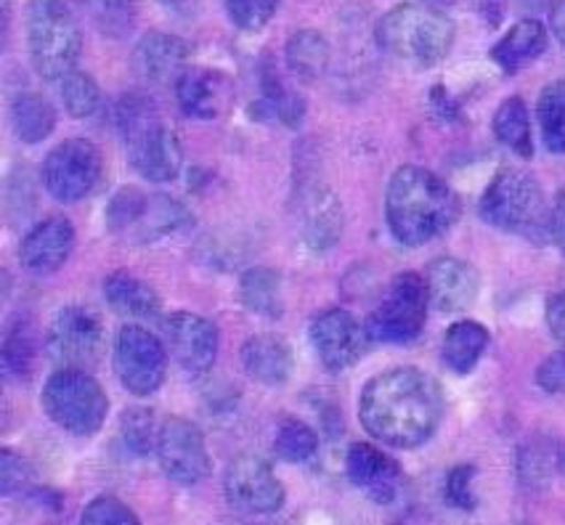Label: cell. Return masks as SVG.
Instances as JSON below:
<instances>
[{"label": "cell", "mask_w": 565, "mask_h": 525, "mask_svg": "<svg viewBox=\"0 0 565 525\" xmlns=\"http://www.w3.org/2000/svg\"><path fill=\"white\" fill-rule=\"evenodd\" d=\"M102 152L88 139H67L43 162V183L58 202H81L102 181Z\"/></svg>", "instance_id": "cell-10"}, {"label": "cell", "mask_w": 565, "mask_h": 525, "mask_svg": "<svg viewBox=\"0 0 565 525\" xmlns=\"http://www.w3.org/2000/svg\"><path fill=\"white\" fill-rule=\"evenodd\" d=\"M117 130H120L128 160L136 173L149 183H170L179 175L183 152L181 141L168 128L152 98L125 94L115 107Z\"/></svg>", "instance_id": "cell-3"}, {"label": "cell", "mask_w": 565, "mask_h": 525, "mask_svg": "<svg viewBox=\"0 0 565 525\" xmlns=\"http://www.w3.org/2000/svg\"><path fill=\"white\" fill-rule=\"evenodd\" d=\"M157 462L168 481L183 489L205 481L210 475V454L202 430L183 417H168L157 438Z\"/></svg>", "instance_id": "cell-12"}, {"label": "cell", "mask_w": 565, "mask_h": 525, "mask_svg": "<svg viewBox=\"0 0 565 525\" xmlns=\"http://www.w3.org/2000/svg\"><path fill=\"white\" fill-rule=\"evenodd\" d=\"M11 125L24 143H41L54 133L56 111L41 94H19L11 101Z\"/></svg>", "instance_id": "cell-29"}, {"label": "cell", "mask_w": 565, "mask_h": 525, "mask_svg": "<svg viewBox=\"0 0 565 525\" xmlns=\"http://www.w3.org/2000/svg\"><path fill=\"white\" fill-rule=\"evenodd\" d=\"M550 236L552 242H555L557 249L565 255V186L557 192L555 196V205L550 207Z\"/></svg>", "instance_id": "cell-45"}, {"label": "cell", "mask_w": 565, "mask_h": 525, "mask_svg": "<svg viewBox=\"0 0 565 525\" xmlns=\"http://www.w3.org/2000/svg\"><path fill=\"white\" fill-rule=\"evenodd\" d=\"M115 372L130 396H152L166 383V345L147 326L125 324L115 340Z\"/></svg>", "instance_id": "cell-9"}, {"label": "cell", "mask_w": 565, "mask_h": 525, "mask_svg": "<svg viewBox=\"0 0 565 525\" xmlns=\"http://www.w3.org/2000/svg\"><path fill=\"white\" fill-rule=\"evenodd\" d=\"M348 481L366 499L377 504H393L401 494L404 472L398 462L372 443H353L345 459Z\"/></svg>", "instance_id": "cell-16"}, {"label": "cell", "mask_w": 565, "mask_h": 525, "mask_svg": "<svg viewBox=\"0 0 565 525\" xmlns=\"http://www.w3.org/2000/svg\"><path fill=\"white\" fill-rule=\"evenodd\" d=\"M43 409L62 430L88 438L104 428L109 401L104 387L88 372L58 366L43 385Z\"/></svg>", "instance_id": "cell-6"}, {"label": "cell", "mask_w": 565, "mask_h": 525, "mask_svg": "<svg viewBox=\"0 0 565 525\" xmlns=\"http://www.w3.org/2000/svg\"><path fill=\"white\" fill-rule=\"evenodd\" d=\"M162 334L175 361L189 374H205L218 358V330L205 317L189 311H175L162 319Z\"/></svg>", "instance_id": "cell-15"}, {"label": "cell", "mask_w": 565, "mask_h": 525, "mask_svg": "<svg viewBox=\"0 0 565 525\" xmlns=\"http://www.w3.org/2000/svg\"><path fill=\"white\" fill-rule=\"evenodd\" d=\"M311 343L327 369L345 372L361 358L366 343H370V334L353 313L343 311V308H332V311L319 313L311 321Z\"/></svg>", "instance_id": "cell-14"}, {"label": "cell", "mask_w": 565, "mask_h": 525, "mask_svg": "<svg viewBox=\"0 0 565 525\" xmlns=\"http://www.w3.org/2000/svg\"><path fill=\"white\" fill-rule=\"evenodd\" d=\"M41 489L43 485L38 483V472L28 459L17 451L3 449V454H0V491H3V496L35 499Z\"/></svg>", "instance_id": "cell-38"}, {"label": "cell", "mask_w": 565, "mask_h": 525, "mask_svg": "<svg viewBox=\"0 0 565 525\" xmlns=\"http://www.w3.org/2000/svg\"><path fill=\"white\" fill-rule=\"evenodd\" d=\"M300 232L313 253H330L343 232V210L332 189L313 183L300 196Z\"/></svg>", "instance_id": "cell-20"}, {"label": "cell", "mask_w": 565, "mask_h": 525, "mask_svg": "<svg viewBox=\"0 0 565 525\" xmlns=\"http://www.w3.org/2000/svg\"><path fill=\"white\" fill-rule=\"evenodd\" d=\"M523 3L529 6V9L539 11V9H547V3H550V0H523Z\"/></svg>", "instance_id": "cell-49"}, {"label": "cell", "mask_w": 565, "mask_h": 525, "mask_svg": "<svg viewBox=\"0 0 565 525\" xmlns=\"http://www.w3.org/2000/svg\"><path fill=\"white\" fill-rule=\"evenodd\" d=\"M104 298L117 317L147 321L162 313V303L147 281L134 277L130 271H115L104 279Z\"/></svg>", "instance_id": "cell-24"}, {"label": "cell", "mask_w": 565, "mask_h": 525, "mask_svg": "<svg viewBox=\"0 0 565 525\" xmlns=\"http://www.w3.org/2000/svg\"><path fill=\"white\" fill-rule=\"evenodd\" d=\"M430 306L428 277H419L414 271L398 274L366 319V334L374 343H412L425 330Z\"/></svg>", "instance_id": "cell-8"}, {"label": "cell", "mask_w": 565, "mask_h": 525, "mask_svg": "<svg viewBox=\"0 0 565 525\" xmlns=\"http://www.w3.org/2000/svg\"><path fill=\"white\" fill-rule=\"evenodd\" d=\"M149 200H152V196L143 194L141 189L122 186L120 192L109 200V207H107L109 232L134 236L138 232V226H141V221L147 218Z\"/></svg>", "instance_id": "cell-36"}, {"label": "cell", "mask_w": 565, "mask_h": 525, "mask_svg": "<svg viewBox=\"0 0 565 525\" xmlns=\"http://www.w3.org/2000/svg\"><path fill=\"white\" fill-rule=\"evenodd\" d=\"M28 49L43 81H62L77 67L83 32L64 0H32L28 14Z\"/></svg>", "instance_id": "cell-5"}, {"label": "cell", "mask_w": 565, "mask_h": 525, "mask_svg": "<svg viewBox=\"0 0 565 525\" xmlns=\"http://www.w3.org/2000/svg\"><path fill=\"white\" fill-rule=\"evenodd\" d=\"M223 491L228 504L247 515H274L285 504V485L274 475L271 464L255 454H239L228 462Z\"/></svg>", "instance_id": "cell-13"}, {"label": "cell", "mask_w": 565, "mask_h": 525, "mask_svg": "<svg viewBox=\"0 0 565 525\" xmlns=\"http://www.w3.org/2000/svg\"><path fill=\"white\" fill-rule=\"evenodd\" d=\"M35 326L30 319H14L3 340V372L14 379H24L35 366Z\"/></svg>", "instance_id": "cell-31"}, {"label": "cell", "mask_w": 565, "mask_h": 525, "mask_svg": "<svg viewBox=\"0 0 565 525\" xmlns=\"http://www.w3.org/2000/svg\"><path fill=\"white\" fill-rule=\"evenodd\" d=\"M75 249V226L67 218H45L32 226L19 245V262L35 277H49Z\"/></svg>", "instance_id": "cell-18"}, {"label": "cell", "mask_w": 565, "mask_h": 525, "mask_svg": "<svg viewBox=\"0 0 565 525\" xmlns=\"http://www.w3.org/2000/svg\"><path fill=\"white\" fill-rule=\"evenodd\" d=\"M62 101L75 120H85V117H94L102 107V90L94 77L72 69L67 77H62Z\"/></svg>", "instance_id": "cell-39"}, {"label": "cell", "mask_w": 565, "mask_h": 525, "mask_svg": "<svg viewBox=\"0 0 565 525\" xmlns=\"http://www.w3.org/2000/svg\"><path fill=\"white\" fill-rule=\"evenodd\" d=\"M242 364L249 377L258 379L260 385L276 387L292 377L295 356L287 340L276 338V334H253L242 345Z\"/></svg>", "instance_id": "cell-22"}, {"label": "cell", "mask_w": 565, "mask_h": 525, "mask_svg": "<svg viewBox=\"0 0 565 525\" xmlns=\"http://www.w3.org/2000/svg\"><path fill=\"white\" fill-rule=\"evenodd\" d=\"M444 417L441 385L428 372L396 366L361 390L359 419L374 441L417 449L436 436Z\"/></svg>", "instance_id": "cell-1"}, {"label": "cell", "mask_w": 565, "mask_h": 525, "mask_svg": "<svg viewBox=\"0 0 565 525\" xmlns=\"http://www.w3.org/2000/svg\"><path fill=\"white\" fill-rule=\"evenodd\" d=\"M175 98L183 115L192 120H218L232 107L234 83L218 69H186L175 81Z\"/></svg>", "instance_id": "cell-17"}, {"label": "cell", "mask_w": 565, "mask_h": 525, "mask_svg": "<svg viewBox=\"0 0 565 525\" xmlns=\"http://www.w3.org/2000/svg\"><path fill=\"white\" fill-rule=\"evenodd\" d=\"M274 451H276V457L287 464L308 462V459L317 457L319 436L313 432L311 425L303 422V419L287 417V419H281L279 430H276Z\"/></svg>", "instance_id": "cell-34"}, {"label": "cell", "mask_w": 565, "mask_h": 525, "mask_svg": "<svg viewBox=\"0 0 565 525\" xmlns=\"http://www.w3.org/2000/svg\"><path fill=\"white\" fill-rule=\"evenodd\" d=\"M547 51V30L539 19H521L504 32V38L491 49V58L499 69L508 75H515L523 67H529L534 58Z\"/></svg>", "instance_id": "cell-23"}, {"label": "cell", "mask_w": 565, "mask_h": 525, "mask_svg": "<svg viewBox=\"0 0 565 525\" xmlns=\"http://www.w3.org/2000/svg\"><path fill=\"white\" fill-rule=\"evenodd\" d=\"M430 6H444V3H451V0H428Z\"/></svg>", "instance_id": "cell-50"}, {"label": "cell", "mask_w": 565, "mask_h": 525, "mask_svg": "<svg viewBox=\"0 0 565 525\" xmlns=\"http://www.w3.org/2000/svg\"><path fill=\"white\" fill-rule=\"evenodd\" d=\"M486 347H489V330L478 321L462 319L444 334V364L455 374H470L481 361Z\"/></svg>", "instance_id": "cell-26"}, {"label": "cell", "mask_w": 565, "mask_h": 525, "mask_svg": "<svg viewBox=\"0 0 565 525\" xmlns=\"http://www.w3.org/2000/svg\"><path fill=\"white\" fill-rule=\"evenodd\" d=\"M249 115L263 122H281L287 128H298L306 117V101L279 81L274 67H268L260 75V96L249 107Z\"/></svg>", "instance_id": "cell-25"}, {"label": "cell", "mask_w": 565, "mask_h": 525, "mask_svg": "<svg viewBox=\"0 0 565 525\" xmlns=\"http://www.w3.org/2000/svg\"><path fill=\"white\" fill-rule=\"evenodd\" d=\"M481 218L510 234H534L550 223L539 181L521 168H504L481 196Z\"/></svg>", "instance_id": "cell-7"}, {"label": "cell", "mask_w": 565, "mask_h": 525, "mask_svg": "<svg viewBox=\"0 0 565 525\" xmlns=\"http://www.w3.org/2000/svg\"><path fill=\"white\" fill-rule=\"evenodd\" d=\"M536 385L550 396H563L565 393V351L552 353L539 364Z\"/></svg>", "instance_id": "cell-44"}, {"label": "cell", "mask_w": 565, "mask_h": 525, "mask_svg": "<svg viewBox=\"0 0 565 525\" xmlns=\"http://www.w3.org/2000/svg\"><path fill=\"white\" fill-rule=\"evenodd\" d=\"M96 19L111 38L128 35L134 28V0H94Z\"/></svg>", "instance_id": "cell-41"}, {"label": "cell", "mask_w": 565, "mask_h": 525, "mask_svg": "<svg viewBox=\"0 0 565 525\" xmlns=\"http://www.w3.org/2000/svg\"><path fill=\"white\" fill-rule=\"evenodd\" d=\"M183 226H192V215L189 210L181 205V202L170 200L166 194H157L149 200L147 218L141 221L138 232L134 234L138 242H152L162 234H173Z\"/></svg>", "instance_id": "cell-33"}, {"label": "cell", "mask_w": 565, "mask_h": 525, "mask_svg": "<svg viewBox=\"0 0 565 525\" xmlns=\"http://www.w3.org/2000/svg\"><path fill=\"white\" fill-rule=\"evenodd\" d=\"M281 0H226V11L239 30L258 32L271 22Z\"/></svg>", "instance_id": "cell-40"}, {"label": "cell", "mask_w": 565, "mask_h": 525, "mask_svg": "<svg viewBox=\"0 0 565 525\" xmlns=\"http://www.w3.org/2000/svg\"><path fill=\"white\" fill-rule=\"evenodd\" d=\"M160 428L152 409L143 406H128L120 417V436L125 449L136 457H149L157 451V438H160Z\"/></svg>", "instance_id": "cell-35"}, {"label": "cell", "mask_w": 565, "mask_h": 525, "mask_svg": "<svg viewBox=\"0 0 565 525\" xmlns=\"http://www.w3.org/2000/svg\"><path fill=\"white\" fill-rule=\"evenodd\" d=\"M459 196L449 183L419 165L393 173L385 192V221L401 245L419 247L449 232L459 218Z\"/></svg>", "instance_id": "cell-2"}, {"label": "cell", "mask_w": 565, "mask_h": 525, "mask_svg": "<svg viewBox=\"0 0 565 525\" xmlns=\"http://www.w3.org/2000/svg\"><path fill=\"white\" fill-rule=\"evenodd\" d=\"M539 128L544 147L555 154H565V81L550 83L536 104Z\"/></svg>", "instance_id": "cell-32"}, {"label": "cell", "mask_w": 565, "mask_h": 525, "mask_svg": "<svg viewBox=\"0 0 565 525\" xmlns=\"http://www.w3.org/2000/svg\"><path fill=\"white\" fill-rule=\"evenodd\" d=\"M547 326L552 332V338L561 340V343L565 345V287L557 294H552L550 303H547Z\"/></svg>", "instance_id": "cell-46"}, {"label": "cell", "mask_w": 565, "mask_h": 525, "mask_svg": "<svg viewBox=\"0 0 565 525\" xmlns=\"http://www.w3.org/2000/svg\"><path fill=\"white\" fill-rule=\"evenodd\" d=\"M189 45L168 32H147L136 45L134 67L143 81L168 85L186 72Z\"/></svg>", "instance_id": "cell-21"}, {"label": "cell", "mask_w": 565, "mask_h": 525, "mask_svg": "<svg viewBox=\"0 0 565 525\" xmlns=\"http://www.w3.org/2000/svg\"><path fill=\"white\" fill-rule=\"evenodd\" d=\"M430 303L441 313H462L476 303L481 277L468 260L436 258L428 266Z\"/></svg>", "instance_id": "cell-19"}, {"label": "cell", "mask_w": 565, "mask_h": 525, "mask_svg": "<svg viewBox=\"0 0 565 525\" xmlns=\"http://www.w3.org/2000/svg\"><path fill=\"white\" fill-rule=\"evenodd\" d=\"M104 345L107 338H104L102 319L85 306L62 308L49 330V356L58 366L88 369L102 358Z\"/></svg>", "instance_id": "cell-11"}, {"label": "cell", "mask_w": 565, "mask_h": 525, "mask_svg": "<svg viewBox=\"0 0 565 525\" xmlns=\"http://www.w3.org/2000/svg\"><path fill=\"white\" fill-rule=\"evenodd\" d=\"M160 3L173 11V14H181V17L189 14V0H160Z\"/></svg>", "instance_id": "cell-48"}, {"label": "cell", "mask_w": 565, "mask_h": 525, "mask_svg": "<svg viewBox=\"0 0 565 525\" xmlns=\"http://www.w3.org/2000/svg\"><path fill=\"white\" fill-rule=\"evenodd\" d=\"M476 468L472 464H457V468L449 470L446 475V485H444V494L446 502L457 510H476L478 499L472 494V478H476Z\"/></svg>", "instance_id": "cell-42"}, {"label": "cell", "mask_w": 565, "mask_h": 525, "mask_svg": "<svg viewBox=\"0 0 565 525\" xmlns=\"http://www.w3.org/2000/svg\"><path fill=\"white\" fill-rule=\"evenodd\" d=\"M494 136L510 152H515L523 160L534 154V139H531V120L529 109L521 96H510L499 104L494 115Z\"/></svg>", "instance_id": "cell-30"}, {"label": "cell", "mask_w": 565, "mask_h": 525, "mask_svg": "<svg viewBox=\"0 0 565 525\" xmlns=\"http://www.w3.org/2000/svg\"><path fill=\"white\" fill-rule=\"evenodd\" d=\"M287 67L292 69V75H298L300 81L313 83L324 75L330 67L332 49L327 43V38L317 30H300L295 32L287 43Z\"/></svg>", "instance_id": "cell-27"}, {"label": "cell", "mask_w": 565, "mask_h": 525, "mask_svg": "<svg viewBox=\"0 0 565 525\" xmlns=\"http://www.w3.org/2000/svg\"><path fill=\"white\" fill-rule=\"evenodd\" d=\"M518 470H521L523 483H547L552 472L565 470V446H552L544 441L525 443L521 449V459H518Z\"/></svg>", "instance_id": "cell-37"}, {"label": "cell", "mask_w": 565, "mask_h": 525, "mask_svg": "<svg viewBox=\"0 0 565 525\" xmlns=\"http://www.w3.org/2000/svg\"><path fill=\"white\" fill-rule=\"evenodd\" d=\"M83 525H109V523H138L136 512L128 510L120 499L98 496L81 515Z\"/></svg>", "instance_id": "cell-43"}, {"label": "cell", "mask_w": 565, "mask_h": 525, "mask_svg": "<svg viewBox=\"0 0 565 525\" xmlns=\"http://www.w3.org/2000/svg\"><path fill=\"white\" fill-rule=\"evenodd\" d=\"M550 24H552V32H555V38L565 49V0H557V3L550 9Z\"/></svg>", "instance_id": "cell-47"}, {"label": "cell", "mask_w": 565, "mask_h": 525, "mask_svg": "<svg viewBox=\"0 0 565 525\" xmlns=\"http://www.w3.org/2000/svg\"><path fill=\"white\" fill-rule=\"evenodd\" d=\"M377 43L409 67L430 69L451 51L455 24L430 3H401L380 19Z\"/></svg>", "instance_id": "cell-4"}, {"label": "cell", "mask_w": 565, "mask_h": 525, "mask_svg": "<svg viewBox=\"0 0 565 525\" xmlns=\"http://www.w3.org/2000/svg\"><path fill=\"white\" fill-rule=\"evenodd\" d=\"M239 298L247 311L255 317L281 319L285 317V303H281V279L274 268H249L242 274Z\"/></svg>", "instance_id": "cell-28"}]
</instances>
